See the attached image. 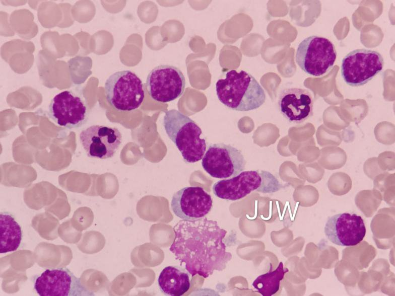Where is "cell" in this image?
Listing matches in <instances>:
<instances>
[{
    "mask_svg": "<svg viewBox=\"0 0 395 296\" xmlns=\"http://www.w3.org/2000/svg\"><path fill=\"white\" fill-rule=\"evenodd\" d=\"M288 271V269L285 268L283 262H280L275 270L257 276L252 285L257 292L263 296L273 295L279 290L280 282Z\"/></svg>",
    "mask_w": 395,
    "mask_h": 296,
    "instance_id": "ac0fdd59",
    "label": "cell"
},
{
    "mask_svg": "<svg viewBox=\"0 0 395 296\" xmlns=\"http://www.w3.org/2000/svg\"><path fill=\"white\" fill-rule=\"evenodd\" d=\"M0 227V253H6L17 250L22 242L23 232L15 216L10 212H2Z\"/></svg>",
    "mask_w": 395,
    "mask_h": 296,
    "instance_id": "e0dca14e",
    "label": "cell"
},
{
    "mask_svg": "<svg viewBox=\"0 0 395 296\" xmlns=\"http://www.w3.org/2000/svg\"><path fill=\"white\" fill-rule=\"evenodd\" d=\"M324 234L333 243L341 246H354L364 239L366 229L362 217L356 213H340L328 218Z\"/></svg>",
    "mask_w": 395,
    "mask_h": 296,
    "instance_id": "7c38bea8",
    "label": "cell"
},
{
    "mask_svg": "<svg viewBox=\"0 0 395 296\" xmlns=\"http://www.w3.org/2000/svg\"><path fill=\"white\" fill-rule=\"evenodd\" d=\"M79 137L87 156L100 159L113 157L122 140V134L117 128L99 125L83 129Z\"/></svg>",
    "mask_w": 395,
    "mask_h": 296,
    "instance_id": "8fae6325",
    "label": "cell"
},
{
    "mask_svg": "<svg viewBox=\"0 0 395 296\" xmlns=\"http://www.w3.org/2000/svg\"><path fill=\"white\" fill-rule=\"evenodd\" d=\"M273 176L265 171H242L231 178L215 183L213 186V192L216 197L221 199L232 201L239 200L251 192L258 190L268 181L266 180Z\"/></svg>",
    "mask_w": 395,
    "mask_h": 296,
    "instance_id": "5bb4252c",
    "label": "cell"
},
{
    "mask_svg": "<svg viewBox=\"0 0 395 296\" xmlns=\"http://www.w3.org/2000/svg\"><path fill=\"white\" fill-rule=\"evenodd\" d=\"M88 114L86 100L80 93L72 90L55 95L48 107L49 117L59 126L69 129L85 124Z\"/></svg>",
    "mask_w": 395,
    "mask_h": 296,
    "instance_id": "52a82bcc",
    "label": "cell"
},
{
    "mask_svg": "<svg viewBox=\"0 0 395 296\" xmlns=\"http://www.w3.org/2000/svg\"><path fill=\"white\" fill-rule=\"evenodd\" d=\"M215 87L219 101L233 110H255L266 101L262 87L251 74L243 70L227 71L225 78L218 80Z\"/></svg>",
    "mask_w": 395,
    "mask_h": 296,
    "instance_id": "7a4b0ae2",
    "label": "cell"
},
{
    "mask_svg": "<svg viewBox=\"0 0 395 296\" xmlns=\"http://www.w3.org/2000/svg\"><path fill=\"white\" fill-rule=\"evenodd\" d=\"M245 165L246 161L239 150L223 143L210 145L202 161L205 171L218 179L238 175L245 170Z\"/></svg>",
    "mask_w": 395,
    "mask_h": 296,
    "instance_id": "9c48e42d",
    "label": "cell"
},
{
    "mask_svg": "<svg viewBox=\"0 0 395 296\" xmlns=\"http://www.w3.org/2000/svg\"><path fill=\"white\" fill-rule=\"evenodd\" d=\"M185 84V77L178 68L171 65H160L148 74L146 86L153 100L167 103L182 96Z\"/></svg>",
    "mask_w": 395,
    "mask_h": 296,
    "instance_id": "30bf717a",
    "label": "cell"
},
{
    "mask_svg": "<svg viewBox=\"0 0 395 296\" xmlns=\"http://www.w3.org/2000/svg\"><path fill=\"white\" fill-rule=\"evenodd\" d=\"M278 105L281 113L291 123H302L313 114V98L306 89H284L280 94Z\"/></svg>",
    "mask_w": 395,
    "mask_h": 296,
    "instance_id": "9a60e30c",
    "label": "cell"
},
{
    "mask_svg": "<svg viewBox=\"0 0 395 296\" xmlns=\"http://www.w3.org/2000/svg\"><path fill=\"white\" fill-rule=\"evenodd\" d=\"M295 57L297 64L305 72L318 77L324 75L334 65L337 52L330 40L313 35L299 43Z\"/></svg>",
    "mask_w": 395,
    "mask_h": 296,
    "instance_id": "5b68a950",
    "label": "cell"
},
{
    "mask_svg": "<svg viewBox=\"0 0 395 296\" xmlns=\"http://www.w3.org/2000/svg\"><path fill=\"white\" fill-rule=\"evenodd\" d=\"M163 125L185 162L194 163L203 159L206 151V140L201 138L202 131L192 119L172 109L165 112Z\"/></svg>",
    "mask_w": 395,
    "mask_h": 296,
    "instance_id": "3957f363",
    "label": "cell"
},
{
    "mask_svg": "<svg viewBox=\"0 0 395 296\" xmlns=\"http://www.w3.org/2000/svg\"><path fill=\"white\" fill-rule=\"evenodd\" d=\"M213 199L205 190L197 186L184 187L175 192L171 207L175 215L185 220L205 217L211 210Z\"/></svg>",
    "mask_w": 395,
    "mask_h": 296,
    "instance_id": "4fadbf2b",
    "label": "cell"
},
{
    "mask_svg": "<svg viewBox=\"0 0 395 296\" xmlns=\"http://www.w3.org/2000/svg\"><path fill=\"white\" fill-rule=\"evenodd\" d=\"M34 287L41 296H90L86 288L67 267L46 269L35 280Z\"/></svg>",
    "mask_w": 395,
    "mask_h": 296,
    "instance_id": "ba28073f",
    "label": "cell"
},
{
    "mask_svg": "<svg viewBox=\"0 0 395 296\" xmlns=\"http://www.w3.org/2000/svg\"><path fill=\"white\" fill-rule=\"evenodd\" d=\"M105 93L108 103L121 111H131L140 107L145 98L141 79L134 72L116 71L106 80Z\"/></svg>",
    "mask_w": 395,
    "mask_h": 296,
    "instance_id": "277c9868",
    "label": "cell"
},
{
    "mask_svg": "<svg viewBox=\"0 0 395 296\" xmlns=\"http://www.w3.org/2000/svg\"><path fill=\"white\" fill-rule=\"evenodd\" d=\"M175 237L170 251L192 277L204 278L215 270L222 271L232 258L226 251L224 239L227 231L217 221L206 217L179 220L173 228Z\"/></svg>",
    "mask_w": 395,
    "mask_h": 296,
    "instance_id": "6da1fadb",
    "label": "cell"
},
{
    "mask_svg": "<svg viewBox=\"0 0 395 296\" xmlns=\"http://www.w3.org/2000/svg\"><path fill=\"white\" fill-rule=\"evenodd\" d=\"M191 275L180 266H168L161 272L158 283L161 292L166 295L181 296L190 286Z\"/></svg>",
    "mask_w": 395,
    "mask_h": 296,
    "instance_id": "2e32d148",
    "label": "cell"
},
{
    "mask_svg": "<svg viewBox=\"0 0 395 296\" xmlns=\"http://www.w3.org/2000/svg\"><path fill=\"white\" fill-rule=\"evenodd\" d=\"M383 65V58L377 51L357 49L348 53L343 59L341 75L347 85L361 86L380 72Z\"/></svg>",
    "mask_w": 395,
    "mask_h": 296,
    "instance_id": "8992f818",
    "label": "cell"
}]
</instances>
